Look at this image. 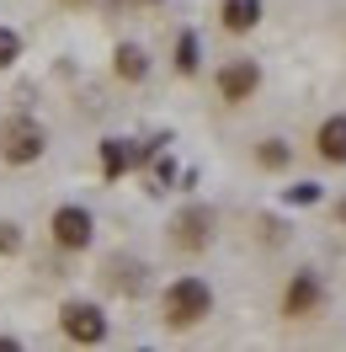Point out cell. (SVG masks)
Returning <instances> with one entry per match:
<instances>
[{
  "instance_id": "1",
  "label": "cell",
  "mask_w": 346,
  "mask_h": 352,
  "mask_svg": "<svg viewBox=\"0 0 346 352\" xmlns=\"http://www.w3.org/2000/svg\"><path fill=\"white\" fill-rule=\"evenodd\" d=\"M208 309H214V288L203 283V278H176V283L165 288V299H160V315H165V326H171V331L203 326Z\"/></svg>"
},
{
  "instance_id": "2",
  "label": "cell",
  "mask_w": 346,
  "mask_h": 352,
  "mask_svg": "<svg viewBox=\"0 0 346 352\" xmlns=\"http://www.w3.org/2000/svg\"><path fill=\"white\" fill-rule=\"evenodd\" d=\"M59 326H65L69 342L91 347V342L107 336V315H102V305H91V299H69V305L59 309Z\"/></svg>"
},
{
  "instance_id": "3",
  "label": "cell",
  "mask_w": 346,
  "mask_h": 352,
  "mask_svg": "<svg viewBox=\"0 0 346 352\" xmlns=\"http://www.w3.org/2000/svg\"><path fill=\"white\" fill-rule=\"evenodd\" d=\"M48 230H54V245H59V251H86L96 219H91V208H80V203H65V208H54Z\"/></svg>"
},
{
  "instance_id": "4",
  "label": "cell",
  "mask_w": 346,
  "mask_h": 352,
  "mask_svg": "<svg viewBox=\"0 0 346 352\" xmlns=\"http://www.w3.org/2000/svg\"><path fill=\"white\" fill-rule=\"evenodd\" d=\"M256 86H261V65H256V59H229V65L218 69V96H224L229 107L251 102Z\"/></svg>"
},
{
  "instance_id": "5",
  "label": "cell",
  "mask_w": 346,
  "mask_h": 352,
  "mask_svg": "<svg viewBox=\"0 0 346 352\" xmlns=\"http://www.w3.org/2000/svg\"><path fill=\"white\" fill-rule=\"evenodd\" d=\"M214 241V214L208 208H181L171 219V245L176 251H203Z\"/></svg>"
},
{
  "instance_id": "6",
  "label": "cell",
  "mask_w": 346,
  "mask_h": 352,
  "mask_svg": "<svg viewBox=\"0 0 346 352\" xmlns=\"http://www.w3.org/2000/svg\"><path fill=\"white\" fill-rule=\"evenodd\" d=\"M43 150H48V139H43L38 123H11V129H5V144H0V155H5L11 166H32V160H43Z\"/></svg>"
},
{
  "instance_id": "7",
  "label": "cell",
  "mask_w": 346,
  "mask_h": 352,
  "mask_svg": "<svg viewBox=\"0 0 346 352\" xmlns=\"http://www.w3.org/2000/svg\"><path fill=\"white\" fill-rule=\"evenodd\" d=\"M320 305H325L320 278H314V272H293V283H288V294H282V315H288V320H309Z\"/></svg>"
},
{
  "instance_id": "8",
  "label": "cell",
  "mask_w": 346,
  "mask_h": 352,
  "mask_svg": "<svg viewBox=\"0 0 346 352\" xmlns=\"http://www.w3.org/2000/svg\"><path fill=\"white\" fill-rule=\"evenodd\" d=\"M314 150H320V160H330V166H346V112H336V118L320 123Z\"/></svg>"
},
{
  "instance_id": "9",
  "label": "cell",
  "mask_w": 346,
  "mask_h": 352,
  "mask_svg": "<svg viewBox=\"0 0 346 352\" xmlns=\"http://www.w3.org/2000/svg\"><path fill=\"white\" fill-rule=\"evenodd\" d=\"M112 69H117V80L139 86V80L150 75V54H144L139 43H117V48H112Z\"/></svg>"
},
{
  "instance_id": "10",
  "label": "cell",
  "mask_w": 346,
  "mask_h": 352,
  "mask_svg": "<svg viewBox=\"0 0 346 352\" xmlns=\"http://www.w3.org/2000/svg\"><path fill=\"white\" fill-rule=\"evenodd\" d=\"M218 22L229 27V32H251L261 22V0H224L218 6Z\"/></svg>"
},
{
  "instance_id": "11",
  "label": "cell",
  "mask_w": 346,
  "mask_h": 352,
  "mask_svg": "<svg viewBox=\"0 0 346 352\" xmlns=\"http://www.w3.org/2000/svg\"><path fill=\"white\" fill-rule=\"evenodd\" d=\"M128 166H133L128 139H107V144H102V176H107V182H117V176L128 171Z\"/></svg>"
},
{
  "instance_id": "12",
  "label": "cell",
  "mask_w": 346,
  "mask_h": 352,
  "mask_svg": "<svg viewBox=\"0 0 346 352\" xmlns=\"http://www.w3.org/2000/svg\"><path fill=\"white\" fill-rule=\"evenodd\" d=\"M197 54H203V48H197V32H181V38H176V69H181V75H197Z\"/></svg>"
},
{
  "instance_id": "13",
  "label": "cell",
  "mask_w": 346,
  "mask_h": 352,
  "mask_svg": "<svg viewBox=\"0 0 346 352\" xmlns=\"http://www.w3.org/2000/svg\"><path fill=\"white\" fill-rule=\"evenodd\" d=\"M256 160L266 166V171H282V166H288V144H282V139H261Z\"/></svg>"
},
{
  "instance_id": "14",
  "label": "cell",
  "mask_w": 346,
  "mask_h": 352,
  "mask_svg": "<svg viewBox=\"0 0 346 352\" xmlns=\"http://www.w3.org/2000/svg\"><path fill=\"white\" fill-rule=\"evenodd\" d=\"M16 59H22V38L11 27H0V69H11Z\"/></svg>"
},
{
  "instance_id": "15",
  "label": "cell",
  "mask_w": 346,
  "mask_h": 352,
  "mask_svg": "<svg viewBox=\"0 0 346 352\" xmlns=\"http://www.w3.org/2000/svg\"><path fill=\"white\" fill-rule=\"evenodd\" d=\"M0 251H5V256H16V251H22V235H16V224H5V219H0Z\"/></svg>"
},
{
  "instance_id": "16",
  "label": "cell",
  "mask_w": 346,
  "mask_h": 352,
  "mask_svg": "<svg viewBox=\"0 0 346 352\" xmlns=\"http://www.w3.org/2000/svg\"><path fill=\"white\" fill-rule=\"evenodd\" d=\"M59 6H91V0H59Z\"/></svg>"
},
{
  "instance_id": "17",
  "label": "cell",
  "mask_w": 346,
  "mask_h": 352,
  "mask_svg": "<svg viewBox=\"0 0 346 352\" xmlns=\"http://www.w3.org/2000/svg\"><path fill=\"white\" fill-rule=\"evenodd\" d=\"M336 214H341V224H346V203H341V208H336Z\"/></svg>"
}]
</instances>
